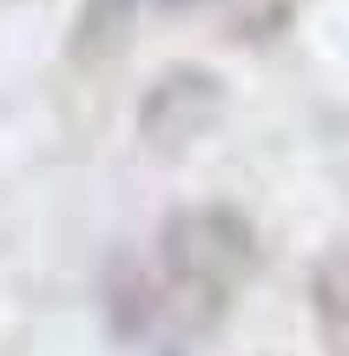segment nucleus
Wrapping results in <instances>:
<instances>
[{"label":"nucleus","instance_id":"5","mask_svg":"<svg viewBox=\"0 0 349 356\" xmlns=\"http://www.w3.org/2000/svg\"><path fill=\"white\" fill-rule=\"evenodd\" d=\"M310 310H316L323 350L349 356V244H337L330 257H316V270H310Z\"/></svg>","mask_w":349,"mask_h":356},{"label":"nucleus","instance_id":"4","mask_svg":"<svg viewBox=\"0 0 349 356\" xmlns=\"http://www.w3.org/2000/svg\"><path fill=\"white\" fill-rule=\"evenodd\" d=\"M132 20H139V0H79V20L66 33V60L86 66V73L119 60L132 40Z\"/></svg>","mask_w":349,"mask_h":356},{"label":"nucleus","instance_id":"2","mask_svg":"<svg viewBox=\"0 0 349 356\" xmlns=\"http://www.w3.org/2000/svg\"><path fill=\"white\" fill-rule=\"evenodd\" d=\"M224 119V79L211 66H165L139 99V139L152 152H185Z\"/></svg>","mask_w":349,"mask_h":356},{"label":"nucleus","instance_id":"3","mask_svg":"<svg viewBox=\"0 0 349 356\" xmlns=\"http://www.w3.org/2000/svg\"><path fill=\"white\" fill-rule=\"evenodd\" d=\"M99 297H105V330L119 337V343H139V337H152V323L165 317V291L152 284V270L139 264L132 251H112L99 270Z\"/></svg>","mask_w":349,"mask_h":356},{"label":"nucleus","instance_id":"6","mask_svg":"<svg viewBox=\"0 0 349 356\" xmlns=\"http://www.w3.org/2000/svg\"><path fill=\"white\" fill-rule=\"evenodd\" d=\"M158 13H191V7H205V0H152Z\"/></svg>","mask_w":349,"mask_h":356},{"label":"nucleus","instance_id":"1","mask_svg":"<svg viewBox=\"0 0 349 356\" xmlns=\"http://www.w3.org/2000/svg\"><path fill=\"white\" fill-rule=\"evenodd\" d=\"M257 264H264L257 225L237 204H185L158 225V291H165L171 323L185 330H211L231 317Z\"/></svg>","mask_w":349,"mask_h":356}]
</instances>
